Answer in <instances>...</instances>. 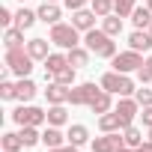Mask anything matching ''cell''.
<instances>
[{"mask_svg":"<svg viewBox=\"0 0 152 152\" xmlns=\"http://www.w3.org/2000/svg\"><path fill=\"white\" fill-rule=\"evenodd\" d=\"M84 45L96 54V57H104V60H113L116 57V42H113V36L110 33H104V30H87L84 33Z\"/></svg>","mask_w":152,"mask_h":152,"instance_id":"cell-1","label":"cell"},{"mask_svg":"<svg viewBox=\"0 0 152 152\" xmlns=\"http://www.w3.org/2000/svg\"><path fill=\"white\" fill-rule=\"evenodd\" d=\"M63 3H66V6H69V9L75 12V9H84L87 3H93V0H63Z\"/></svg>","mask_w":152,"mask_h":152,"instance_id":"cell-37","label":"cell"},{"mask_svg":"<svg viewBox=\"0 0 152 152\" xmlns=\"http://www.w3.org/2000/svg\"><path fill=\"white\" fill-rule=\"evenodd\" d=\"M102 93V87H96V84H78V87H72L69 90V102L72 104H93V99Z\"/></svg>","mask_w":152,"mask_h":152,"instance_id":"cell-7","label":"cell"},{"mask_svg":"<svg viewBox=\"0 0 152 152\" xmlns=\"http://www.w3.org/2000/svg\"><path fill=\"white\" fill-rule=\"evenodd\" d=\"M48 152H78V146H72V143H66V146H57V149H48Z\"/></svg>","mask_w":152,"mask_h":152,"instance_id":"cell-39","label":"cell"},{"mask_svg":"<svg viewBox=\"0 0 152 152\" xmlns=\"http://www.w3.org/2000/svg\"><path fill=\"white\" fill-rule=\"evenodd\" d=\"M66 122H69L66 107H63V104H51V107H48V125H57V128H60V125H66Z\"/></svg>","mask_w":152,"mask_h":152,"instance_id":"cell-25","label":"cell"},{"mask_svg":"<svg viewBox=\"0 0 152 152\" xmlns=\"http://www.w3.org/2000/svg\"><path fill=\"white\" fill-rule=\"evenodd\" d=\"M33 96H36V84H33L30 78H21V81L15 84V99L24 104V102H30Z\"/></svg>","mask_w":152,"mask_h":152,"instance_id":"cell-17","label":"cell"},{"mask_svg":"<svg viewBox=\"0 0 152 152\" xmlns=\"http://www.w3.org/2000/svg\"><path fill=\"white\" fill-rule=\"evenodd\" d=\"M134 9H137V0H113V12L119 18H128Z\"/></svg>","mask_w":152,"mask_h":152,"instance_id":"cell-29","label":"cell"},{"mask_svg":"<svg viewBox=\"0 0 152 152\" xmlns=\"http://www.w3.org/2000/svg\"><path fill=\"white\" fill-rule=\"evenodd\" d=\"M131 21H134L137 30H149V24H152V9H149V6H137V9L131 12Z\"/></svg>","mask_w":152,"mask_h":152,"instance_id":"cell-22","label":"cell"},{"mask_svg":"<svg viewBox=\"0 0 152 152\" xmlns=\"http://www.w3.org/2000/svg\"><path fill=\"white\" fill-rule=\"evenodd\" d=\"M140 116H143V125H146V128H152V104H149V107H143V113H140Z\"/></svg>","mask_w":152,"mask_h":152,"instance_id":"cell-38","label":"cell"},{"mask_svg":"<svg viewBox=\"0 0 152 152\" xmlns=\"http://www.w3.org/2000/svg\"><path fill=\"white\" fill-rule=\"evenodd\" d=\"M36 18H39L36 12H30V9H18V12H15V27H18V30H30V27L36 24Z\"/></svg>","mask_w":152,"mask_h":152,"instance_id":"cell-26","label":"cell"},{"mask_svg":"<svg viewBox=\"0 0 152 152\" xmlns=\"http://www.w3.org/2000/svg\"><path fill=\"white\" fill-rule=\"evenodd\" d=\"M0 99H6V102H9V99H15V84H12V81H6V78H3V84H0Z\"/></svg>","mask_w":152,"mask_h":152,"instance_id":"cell-34","label":"cell"},{"mask_svg":"<svg viewBox=\"0 0 152 152\" xmlns=\"http://www.w3.org/2000/svg\"><path fill=\"white\" fill-rule=\"evenodd\" d=\"M36 15H39V21H45V24H60V15H63V9L57 6V3H45L36 9Z\"/></svg>","mask_w":152,"mask_h":152,"instance_id":"cell-13","label":"cell"},{"mask_svg":"<svg viewBox=\"0 0 152 152\" xmlns=\"http://www.w3.org/2000/svg\"><path fill=\"white\" fill-rule=\"evenodd\" d=\"M149 140H152V128H149Z\"/></svg>","mask_w":152,"mask_h":152,"instance_id":"cell-43","label":"cell"},{"mask_svg":"<svg viewBox=\"0 0 152 152\" xmlns=\"http://www.w3.org/2000/svg\"><path fill=\"white\" fill-rule=\"evenodd\" d=\"M102 30H104V33H110V36H119V33H122V18H119L116 12L104 15V21H102Z\"/></svg>","mask_w":152,"mask_h":152,"instance_id":"cell-27","label":"cell"},{"mask_svg":"<svg viewBox=\"0 0 152 152\" xmlns=\"http://www.w3.org/2000/svg\"><path fill=\"white\" fill-rule=\"evenodd\" d=\"M66 137H69V143H72V146H84V143L90 140V128L78 122V125H72V128H69V134H66Z\"/></svg>","mask_w":152,"mask_h":152,"instance_id":"cell-23","label":"cell"},{"mask_svg":"<svg viewBox=\"0 0 152 152\" xmlns=\"http://www.w3.org/2000/svg\"><path fill=\"white\" fill-rule=\"evenodd\" d=\"M134 152H152V140H143V143H140Z\"/></svg>","mask_w":152,"mask_h":152,"instance_id":"cell-40","label":"cell"},{"mask_svg":"<svg viewBox=\"0 0 152 152\" xmlns=\"http://www.w3.org/2000/svg\"><path fill=\"white\" fill-rule=\"evenodd\" d=\"M96 18H99V15H96L93 9H75V12H72V24L78 27L81 33L93 30V27H96Z\"/></svg>","mask_w":152,"mask_h":152,"instance_id":"cell-10","label":"cell"},{"mask_svg":"<svg viewBox=\"0 0 152 152\" xmlns=\"http://www.w3.org/2000/svg\"><path fill=\"white\" fill-rule=\"evenodd\" d=\"M66 66H69V54H51V57L45 60V78L54 81V75L63 72Z\"/></svg>","mask_w":152,"mask_h":152,"instance_id":"cell-12","label":"cell"},{"mask_svg":"<svg viewBox=\"0 0 152 152\" xmlns=\"http://www.w3.org/2000/svg\"><path fill=\"white\" fill-rule=\"evenodd\" d=\"M90 9H93L99 18H104V15H110V12H113V0H93Z\"/></svg>","mask_w":152,"mask_h":152,"instance_id":"cell-31","label":"cell"},{"mask_svg":"<svg viewBox=\"0 0 152 152\" xmlns=\"http://www.w3.org/2000/svg\"><path fill=\"white\" fill-rule=\"evenodd\" d=\"M12 21H15V15H12L6 6H0V24H3V27H12Z\"/></svg>","mask_w":152,"mask_h":152,"instance_id":"cell-36","label":"cell"},{"mask_svg":"<svg viewBox=\"0 0 152 152\" xmlns=\"http://www.w3.org/2000/svg\"><path fill=\"white\" fill-rule=\"evenodd\" d=\"M21 3H24V0H21Z\"/></svg>","mask_w":152,"mask_h":152,"instance_id":"cell-46","label":"cell"},{"mask_svg":"<svg viewBox=\"0 0 152 152\" xmlns=\"http://www.w3.org/2000/svg\"><path fill=\"white\" fill-rule=\"evenodd\" d=\"M3 45H6V51H12V48H24V30H18V27H6V33H3Z\"/></svg>","mask_w":152,"mask_h":152,"instance_id":"cell-20","label":"cell"},{"mask_svg":"<svg viewBox=\"0 0 152 152\" xmlns=\"http://www.w3.org/2000/svg\"><path fill=\"white\" fill-rule=\"evenodd\" d=\"M149 33H152V24H149Z\"/></svg>","mask_w":152,"mask_h":152,"instance_id":"cell-45","label":"cell"},{"mask_svg":"<svg viewBox=\"0 0 152 152\" xmlns=\"http://www.w3.org/2000/svg\"><path fill=\"white\" fill-rule=\"evenodd\" d=\"M102 90L116 93V96H131V93H137V90H134V81L128 78V75H119V72L102 75Z\"/></svg>","mask_w":152,"mask_h":152,"instance_id":"cell-4","label":"cell"},{"mask_svg":"<svg viewBox=\"0 0 152 152\" xmlns=\"http://www.w3.org/2000/svg\"><path fill=\"white\" fill-rule=\"evenodd\" d=\"M33 57L27 54V48H12L6 51V69L12 75H18V78H30V72H33Z\"/></svg>","mask_w":152,"mask_h":152,"instance_id":"cell-3","label":"cell"},{"mask_svg":"<svg viewBox=\"0 0 152 152\" xmlns=\"http://www.w3.org/2000/svg\"><path fill=\"white\" fill-rule=\"evenodd\" d=\"M51 42L63 51H72L81 45V30L75 24H51Z\"/></svg>","mask_w":152,"mask_h":152,"instance_id":"cell-2","label":"cell"},{"mask_svg":"<svg viewBox=\"0 0 152 152\" xmlns=\"http://www.w3.org/2000/svg\"><path fill=\"white\" fill-rule=\"evenodd\" d=\"M66 140H69V137H66V134H63V131H60L57 125H48V128L42 131V143H45L48 149H57V146H66Z\"/></svg>","mask_w":152,"mask_h":152,"instance_id":"cell-14","label":"cell"},{"mask_svg":"<svg viewBox=\"0 0 152 152\" xmlns=\"http://www.w3.org/2000/svg\"><path fill=\"white\" fill-rule=\"evenodd\" d=\"M48 3H57V0H48Z\"/></svg>","mask_w":152,"mask_h":152,"instance_id":"cell-44","label":"cell"},{"mask_svg":"<svg viewBox=\"0 0 152 152\" xmlns=\"http://www.w3.org/2000/svg\"><path fill=\"white\" fill-rule=\"evenodd\" d=\"M18 149H24V143H21V134H12V131H6V134H3V152H18Z\"/></svg>","mask_w":152,"mask_h":152,"instance_id":"cell-30","label":"cell"},{"mask_svg":"<svg viewBox=\"0 0 152 152\" xmlns=\"http://www.w3.org/2000/svg\"><path fill=\"white\" fill-rule=\"evenodd\" d=\"M54 81H60V84L72 87V84H75V66H66L63 72H57V75H54Z\"/></svg>","mask_w":152,"mask_h":152,"instance_id":"cell-33","label":"cell"},{"mask_svg":"<svg viewBox=\"0 0 152 152\" xmlns=\"http://www.w3.org/2000/svg\"><path fill=\"white\" fill-rule=\"evenodd\" d=\"M21 143H24V149H33L39 140H42V134H39V128L36 125H21Z\"/></svg>","mask_w":152,"mask_h":152,"instance_id":"cell-24","label":"cell"},{"mask_svg":"<svg viewBox=\"0 0 152 152\" xmlns=\"http://www.w3.org/2000/svg\"><path fill=\"white\" fill-rule=\"evenodd\" d=\"M69 90H72V87H66V84H60V81H48L45 96H48L51 104H66V102H69Z\"/></svg>","mask_w":152,"mask_h":152,"instance_id":"cell-11","label":"cell"},{"mask_svg":"<svg viewBox=\"0 0 152 152\" xmlns=\"http://www.w3.org/2000/svg\"><path fill=\"white\" fill-rule=\"evenodd\" d=\"M116 152H134V149H131V146H125V143H122V146H119V149H116Z\"/></svg>","mask_w":152,"mask_h":152,"instance_id":"cell-41","label":"cell"},{"mask_svg":"<svg viewBox=\"0 0 152 152\" xmlns=\"http://www.w3.org/2000/svg\"><path fill=\"white\" fill-rule=\"evenodd\" d=\"M12 119L18 122V125H42V122H48V110H42V107H33V104H21V107H15L12 110Z\"/></svg>","mask_w":152,"mask_h":152,"instance_id":"cell-5","label":"cell"},{"mask_svg":"<svg viewBox=\"0 0 152 152\" xmlns=\"http://www.w3.org/2000/svg\"><path fill=\"white\" fill-rule=\"evenodd\" d=\"M140 66H143V57H140V51H125V54H116V57H113V72H119V75L137 72Z\"/></svg>","mask_w":152,"mask_h":152,"instance_id":"cell-6","label":"cell"},{"mask_svg":"<svg viewBox=\"0 0 152 152\" xmlns=\"http://www.w3.org/2000/svg\"><path fill=\"white\" fill-rule=\"evenodd\" d=\"M66 54H69V66H75V69H84V66L90 63V54H93V51H90V48H81V45H78V48L66 51Z\"/></svg>","mask_w":152,"mask_h":152,"instance_id":"cell-19","label":"cell"},{"mask_svg":"<svg viewBox=\"0 0 152 152\" xmlns=\"http://www.w3.org/2000/svg\"><path fill=\"white\" fill-rule=\"evenodd\" d=\"M110 96H113V93H107V90H102V93H99V96L93 99V104H90V110H93V113H99V116H102V113H107V110H113V102H110Z\"/></svg>","mask_w":152,"mask_h":152,"instance_id":"cell-18","label":"cell"},{"mask_svg":"<svg viewBox=\"0 0 152 152\" xmlns=\"http://www.w3.org/2000/svg\"><path fill=\"white\" fill-rule=\"evenodd\" d=\"M116 113H119V122H122V128H128V125H134V116H137V110H140V102L137 99H122L116 107H113Z\"/></svg>","mask_w":152,"mask_h":152,"instance_id":"cell-8","label":"cell"},{"mask_svg":"<svg viewBox=\"0 0 152 152\" xmlns=\"http://www.w3.org/2000/svg\"><path fill=\"white\" fill-rule=\"evenodd\" d=\"M99 128L102 131H122V122H119V113L116 110H107L99 116Z\"/></svg>","mask_w":152,"mask_h":152,"instance_id":"cell-21","label":"cell"},{"mask_svg":"<svg viewBox=\"0 0 152 152\" xmlns=\"http://www.w3.org/2000/svg\"><path fill=\"white\" fill-rule=\"evenodd\" d=\"M134 99L140 102V107H149V104H152V90H146V84H143V90H137Z\"/></svg>","mask_w":152,"mask_h":152,"instance_id":"cell-35","label":"cell"},{"mask_svg":"<svg viewBox=\"0 0 152 152\" xmlns=\"http://www.w3.org/2000/svg\"><path fill=\"white\" fill-rule=\"evenodd\" d=\"M128 45H131V51H152V33L149 30H134L128 36Z\"/></svg>","mask_w":152,"mask_h":152,"instance_id":"cell-15","label":"cell"},{"mask_svg":"<svg viewBox=\"0 0 152 152\" xmlns=\"http://www.w3.org/2000/svg\"><path fill=\"white\" fill-rule=\"evenodd\" d=\"M27 54H30L33 60H42V63H45V60L51 57V51H48V39H30V42H27Z\"/></svg>","mask_w":152,"mask_h":152,"instance_id":"cell-16","label":"cell"},{"mask_svg":"<svg viewBox=\"0 0 152 152\" xmlns=\"http://www.w3.org/2000/svg\"><path fill=\"white\" fill-rule=\"evenodd\" d=\"M137 78H140V84H149L152 81V54L143 60V66L137 69Z\"/></svg>","mask_w":152,"mask_h":152,"instance_id":"cell-32","label":"cell"},{"mask_svg":"<svg viewBox=\"0 0 152 152\" xmlns=\"http://www.w3.org/2000/svg\"><path fill=\"white\" fill-rule=\"evenodd\" d=\"M122 143H125V140H122L119 131H104L102 137L93 140V152H116Z\"/></svg>","mask_w":152,"mask_h":152,"instance_id":"cell-9","label":"cell"},{"mask_svg":"<svg viewBox=\"0 0 152 152\" xmlns=\"http://www.w3.org/2000/svg\"><path fill=\"white\" fill-rule=\"evenodd\" d=\"M146 6H149V9H152V0H149V3H146Z\"/></svg>","mask_w":152,"mask_h":152,"instance_id":"cell-42","label":"cell"},{"mask_svg":"<svg viewBox=\"0 0 152 152\" xmlns=\"http://www.w3.org/2000/svg\"><path fill=\"white\" fill-rule=\"evenodd\" d=\"M122 140H125V146H131V149H137V146L143 143V134H140V128H134V125H128V128H122Z\"/></svg>","mask_w":152,"mask_h":152,"instance_id":"cell-28","label":"cell"}]
</instances>
